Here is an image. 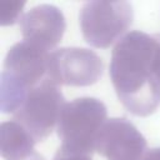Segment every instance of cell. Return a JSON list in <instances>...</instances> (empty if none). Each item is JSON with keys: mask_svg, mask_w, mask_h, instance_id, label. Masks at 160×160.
I'll return each mask as SVG.
<instances>
[{"mask_svg": "<svg viewBox=\"0 0 160 160\" xmlns=\"http://www.w3.org/2000/svg\"><path fill=\"white\" fill-rule=\"evenodd\" d=\"M146 142L125 119H110L100 129L95 150L108 160H141Z\"/></svg>", "mask_w": 160, "mask_h": 160, "instance_id": "obj_6", "label": "cell"}, {"mask_svg": "<svg viewBox=\"0 0 160 160\" xmlns=\"http://www.w3.org/2000/svg\"><path fill=\"white\" fill-rule=\"evenodd\" d=\"M110 75L125 108L135 115L151 114L160 102V39L128 34L112 50Z\"/></svg>", "mask_w": 160, "mask_h": 160, "instance_id": "obj_1", "label": "cell"}, {"mask_svg": "<svg viewBox=\"0 0 160 160\" xmlns=\"http://www.w3.org/2000/svg\"><path fill=\"white\" fill-rule=\"evenodd\" d=\"M34 138L16 122L1 125V154L6 160H25L31 156Z\"/></svg>", "mask_w": 160, "mask_h": 160, "instance_id": "obj_8", "label": "cell"}, {"mask_svg": "<svg viewBox=\"0 0 160 160\" xmlns=\"http://www.w3.org/2000/svg\"><path fill=\"white\" fill-rule=\"evenodd\" d=\"M62 106V96L56 84L50 79H44L41 84L28 92L21 105L14 112V116L38 141L52 131Z\"/></svg>", "mask_w": 160, "mask_h": 160, "instance_id": "obj_3", "label": "cell"}, {"mask_svg": "<svg viewBox=\"0 0 160 160\" xmlns=\"http://www.w3.org/2000/svg\"><path fill=\"white\" fill-rule=\"evenodd\" d=\"M54 160H91V159L88 158L85 154H78V152L68 150L64 146H60Z\"/></svg>", "mask_w": 160, "mask_h": 160, "instance_id": "obj_9", "label": "cell"}, {"mask_svg": "<svg viewBox=\"0 0 160 160\" xmlns=\"http://www.w3.org/2000/svg\"><path fill=\"white\" fill-rule=\"evenodd\" d=\"M105 116L106 109L96 99L82 98L64 104L58 120L61 146L78 154H91Z\"/></svg>", "mask_w": 160, "mask_h": 160, "instance_id": "obj_2", "label": "cell"}, {"mask_svg": "<svg viewBox=\"0 0 160 160\" xmlns=\"http://www.w3.org/2000/svg\"><path fill=\"white\" fill-rule=\"evenodd\" d=\"M101 60L86 49H60L48 59L49 79L55 84L89 85L101 75Z\"/></svg>", "mask_w": 160, "mask_h": 160, "instance_id": "obj_5", "label": "cell"}, {"mask_svg": "<svg viewBox=\"0 0 160 160\" xmlns=\"http://www.w3.org/2000/svg\"><path fill=\"white\" fill-rule=\"evenodd\" d=\"M21 28L25 41L48 50L61 39L64 19L56 8L42 5L24 16Z\"/></svg>", "mask_w": 160, "mask_h": 160, "instance_id": "obj_7", "label": "cell"}, {"mask_svg": "<svg viewBox=\"0 0 160 160\" xmlns=\"http://www.w3.org/2000/svg\"><path fill=\"white\" fill-rule=\"evenodd\" d=\"M141 160H160V149H151L146 151Z\"/></svg>", "mask_w": 160, "mask_h": 160, "instance_id": "obj_10", "label": "cell"}, {"mask_svg": "<svg viewBox=\"0 0 160 160\" xmlns=\"http://www.w3.org/2000/svg\"><path fill=\"white\" fill-rule=\"evenodd\" d=\"M132 12L128 2H88L80 14L86 41L94 46H109L131 24Z\"/></svg>", "mask_w": 160, "mask_h": 160, "instance_id": "obj_4", "label": "cell"}]
</instances>
